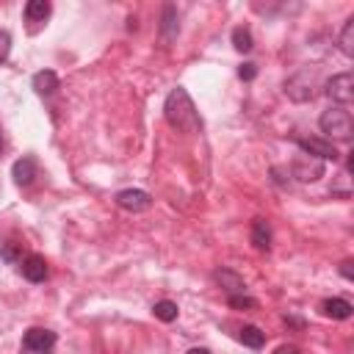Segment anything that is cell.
Segmentation results:
<instances>
[{"label":"cell","mask_w":354,"mask_h":354,"mask_svg":"<svg viewBox=\"0 0 354 354\" xmlns=\"http://www.w3.org/2000/svg\"><path fill=\"white\" fill-rule=\"evenodd\" d=\"M163 116L166 122L180 130V133H199L202 130V119H199V111L194 105V100L188 97V91L183 86L171 88L166 102H163Z\"/></svg>","instance_id":"obj_1"},{"label":"cell","mask_w":354,"mask_h":354,"mask_svg":"<svg viewBox=\"0 0 354 354\" xmlns=\"http://www.w3.org/2000/svg\"><path fill=\"white\" fill-rule=\"evenodd\" d=\"M318 124H321V130L326 133V138H329L332 144H335V141H351V136H354L351 113H348L346 108H340V105L326 108V111L321 113Z\"/></svg>","instance_id":"obj_2"},{"label":"cell","mask_w":354,"mask_h":354,"mask_svg":"<svg viewBox=\"0 0 354 354\" xmlns=\"http://www.w3.org/2000/svg\"><path fill=\"white\" fill-rule=\"evenodd\" d=\"M315 88H318V75H315V69H310V66L293 72V75L285 80V94H288L290 100H296V102L313 100V97H315Z\"/></svg>","instance_id":"obj_3"},{"label":"cell","mask_w":354,"mask_h":354,"mask_svg":"<svg viewBox=\"0 0 354 354\" xmlns=\"http://www.w3.org/2000/svg\"><path fill=\"white\" fill-rule=\"evenodd\" d=\"M55 348V332L50 329H41V326H33L22 335V348L19 354H53Z\"/></svg>","instance_id":"obj_4"},{"label":"cell","mask_w":354,"mask_h":354,"mask_svg":"<svg viewBox=\"0 0 354 354\" xmlns=\"http://www.w3.org/2000/svg\"><path fill=\"white\" fill-rule=\"evenodd\" d=\"M324 91H326V97H329L332 102H337L340 108L348 105V102L354 100V77H351V72H340V75L329 77L326 86H324Z\"/></svg>","instance_id":"obj_5"},{"label":"cell","mask_w":354,"mask_h":354,"mask_svg":"<svg viewBox=\"0 0 354 354\" xmlns=\"http://www.w3.org/2000/svg\"><path fill=\"white\" fill-rule=\"evenodd\" d=\"M290 174L299 180V183H315L318 177H324V160L318 158H310V155H296L290 160Z\"/></svg>","instance_id":"obj_6"},{"label":"cell","mask_w":354,"mask_h":354,"mask_svg":"<svg viewBox=\"0 0 354 354\" xmlns=\"http://www.w3.org/2000/svg\"><path fill=\"white\" fill-rule=\"evenodd\" d=\"M296 147H299L304 155L318 158V160H337V158H340L337 147H335L332 141H326V138H315V136H310V138H296Z\"/></svg>","instance_id":"obj_7"},{"label":"cell","mask_w":354,"mask_h":354,"mask_svg":"<svg viewBox=\"0 0 354 354\" xmlns=\"http://www.w3.org/2000/svg\"><path fill=\"white\" fill-rule=\"evenodd\" d=\"M116 205L122 210H130V213H144V210L152 207V196L141 188H124V191L116 194Z\"/></svg>","instance_id":"obj_8"},{"label":"cell","mask_w":354,"mask_h":354,"mask_svg":"<svg viewBox=\"0 0 354 354\" xmlns=\"http://www.w3.org/2000/svg\"><path fill=\"white\" fill-rule=\"evenodd\" d=\"M213 279H216V285H218L227 296H243V293H246L243 277H238L232 268H216V271H213Z\"/></svg>","instance_id":"obj_9"},{"label":"cell","mask_w":354,"mask_h":354,"mask_svg":"<svg viewBox=\"0 0 354 354\" xmlns=\"http://www.w3.org/2000/svg\"><path fill=\"white\" fill-rule=\"evenodd\" d=\"M19 271H22V277H25L28 282H44L47 274H50L47 260H44L41 254H28V257H22V260H19Z\"/></svg>","instance_id":"obj_10"},{"label":"cell","mask_w":354,"mask_h":354,"mask_svg":"<svg viewBox=\"0 0 354 354\" xmlns=\"http://www.w3.org/2000/svg\"><path fill=\"white\" fill-rule=\"evenodd\" d=\"M321 313L326 315V318H335V321H346V318H351V313H354V307H351V301H346V299H326L324 304H321Z\"/></svg>","instance_id":"obj_11"},{"label":"cell","mask_w":354,"mask_h":354,"mask_svg":"<svg viewBox=\"0 0 354 354\" xmlns=\"http://www.w3.org/2000/svg\"><path fill=\"white\" fill-rule=\"evenodd\" d=\"M33 91L39 94V97H50L55 88H58V75L53 72V69H41V72H36L33 75Z\"/></svg>","instance_id":"obj_12"},{"label":"cell","mask_w":354,"mask_h":354,"mask_svg":"<svg viewBox=\"0 0 354 354\" xmlns=\"http://www.w3.org/2000/svg\"><path fill=\"white\" fill-rule=\"evenodd\" d=\"M11 177H14L17 185H30L33 177H36V160L33 158H19L11 166Z\"/></svg>","instance_id":"obj_13"},{"label":"cell","mask_w":354,"mask_h":354,"mask_svg":"<svg viewBox=\"0 0 354 354\" xmlns=\"http://www.w3.org/2000/svg\"><path fill=\"white\" fill-rule=\"evenodd\" d=\"M180 25H177V8L174 6H163V19H160V33L166 41H171L177 36Z\"/></svg>","instance_id":"obj_14"},{"label":"cell","mask_w":354,"mask_h":354,"mask_svg":"<svg viewBox=\"0 0 354 354\" xmlns=\"http://www.w3.org/2000/svg\"><path fill=\"white\" fill-rule=\"evenodd\" d=\"M50 11H53V6L47 0H28L25 3V17L30 22H44L50 17Z\"/></svg>","instance_id":"obj_15"},{"label":"cell","mask_w":354,"mask_h":354,"mask_svg":"<svg viewBox=\"0 0 354 354\" xmlns=\"http://www.w3.org/2000/svg\"><path fill=\"white\" fill-rule=\"evenodd\" d=\"M252 243H254L257 249H268V246H271V227H268L266 218H257V221L252 224Z\"/></svg>","instance_id":"obj_16"},{"label":"cell","mask_w":354,"mask_h":354,"mask_svg":"<svg viewBox=\"0 0 354 354\" xmlns=\"http://www.w3.org/2000/svg\"><path fill=\"white\" fill-rule=\"evenodd\" d=\"M238 337H241V343L249 346V348H263V343H266V332H260V329L252 326V324H246Z\"/></svg>","instance_id":"obj_17"},{"label":"cell","mask_w":354,"mask_h":354,"mask_svg":"<svg viewBox=\"0 0 354 354\" xmlns=\"http://www.w3.org/2000/svg\"><path fill=\"white\" fill-rule=\"evenodd\" d=\"M340 50L348 58L354 55V17H348L346 25H343V30H340Z\"/></svg>","instance_id":"obj_18"},{"label":"cell","mask_w":354,"mask_h":354,"mask_svg":"<svg viewBox=\"0 0 354 354\" xmlns=\"http://www.w3.org/2000/svg\"><path fill=\"white\" fill-rule=\"evenodd\" d=\"M152 313H155V318H158V321H166V324H169V321H174V318H177V313H180V310H177V304H174V301L160 299V301H155Z\"/></svg>","instance_id":"obj_19"},{"label":"cell","mask_w":354,"mask_h":354,"mask_svg":"<svg viewBox=\"0 0 354 354\" xmlns=\"http://www.w3.org/2000/svg\"><path fill=\"white\" fill-rule=\"evenodd\" d=\"M232 47H235L238 53H249V50L254 47L252 33H249L246 28H235V30H232Z\"/></svg>","instance_id":"obj_20"},{"label":"cell","mask_w":354,"mask_h":354,"mask_svg":"<svg viewBox=\"0 0 354 354\" xmlns=\"http://www.w3.org/2000/svg\"><path fill=\"white\" fill-rule=\"evenodd\" d=\"M227 301H230V307H238V310H252V307H257V301L252 299V296H227Z\"/></svg>","instance_id":"obj_21"},{"label":"cell","mask_w":354,"mask_h":354,"mask_svg":"<svg viewBox=\"0 0 354 354\" xmlns=\"http://www.w3.org/2000/svg\"><path fill=\"white\" fill-rule=\"evenodd\" d=\"M254 75H257V66H254L252 61H246V64L238 66V77H241V80H252Z\"/></svg>","instance_id":"obj_22"},{"label":"cell","mask_w":354,"mask_h":354,"mask_svg":"<svg viewBox=\"0 0 354 354\" xmlns=\"http://www.w3.org/2000/svg\"><path fill=\"white\" fill-rule=\"evenodd\" d=\"M8 53H11V36L6 30H0V64L8 58Z\"/></svg>","instance_id":"obj_23"},{"label":"cell","mask_w":354,"mask_h":354,"mask_svg":"<svg viewBox=\"0 0 354 354\" xmlns=\"http://www.w3.org/2000/svg\"><path fill=\"white\" fill-rule=\"evenodd\" d=\"M340 274H343L348 282L354 279V271H351V260H343V263H340Z\"/></svg>","instance_id":"obj_24"},{"label":"cell","mask_w":354,"mask_h":354,"mask_svg":"<svg viewBox=\"0 0 354 354\" xmlns=\"http://www.w3.org/2000/svg\"><path fill=\"white\" fill-rule=\"evenodd\" d=\"M274 354H301V348H296V346H288V343H285V346H277V348H274Z\"/></svg>","instance_id":"obj_25"},{"label":"cell","mask_w":354,"mask_h":354,"mask_svg":"<svg viewBox=\"0 0 354 354\" xmlns=\"http://www.w3.org/2000/svg\"><path fill=\"white\" fill-rule=\"evenodd\" d=\"M185 354H210V348H199V346H196V348H188Z\"/></svg>","instance_id":"obj_26"},{"label":"cell","mask_w":354,"mask_h":354,"mask_svg":"<svg viewBox=\"0 0 354 354\" xmlns=\"http://www.w3.org/2000/svg\"><path fill=\"white\" fill-rule=\"evenodd\" d=\"M3 149H6V138H3V127H0V155H3Z\"/></svg>","instance_id":"obj_27"}]
</instances>
